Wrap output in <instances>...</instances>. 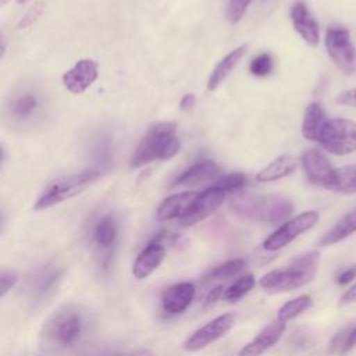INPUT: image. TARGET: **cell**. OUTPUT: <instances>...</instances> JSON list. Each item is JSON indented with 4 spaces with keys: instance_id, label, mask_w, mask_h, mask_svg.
<instances>
[{
    "instance_id": "cell-16",
    "label": "cell",
    "mask_w": 356,
    "mask_h": 356,
    "mask_svg": "<svg viewBox=\"0 0 356 356\" xmlns=\"http://www.w3.org/2000/svg\"><path fill=\"white\" fill-rule=\"evenodd\" d=\"M302 165L306 172L307 179L320 186H325L328 179L332 175L334 168L331 167L330 161L325 159V156L317 150V149H309L302 156Z\"/></svg>"
},
{
    "instance_id": "cell-33",
    "label": "cell",
    "mask_w": 356,
    "mask_h": 356,
    "mask_svg": "<svg viewBox=\"0 0 356 356\" xmlns=\"http://www.w3.org/2000/svg\"><path fill=\"white\" fill-rule=\"evenodd\" d=\"M250 0H229L227 6V19L232 24L238 22L245 14Z\"/></svg>"
},
{
    "instance_id": "cell-18",
    "label": "cell",
    "mask_w": 356,
    "mask_h": 356,
    "mask_svg": "<svg viewBox=\"0 0 356 356\" xmlns=\"http://www.w3.org/2000/svg\"><path fill=\"white\" fill-rule=\"evenodd\" d=\"M291 19L295 31L309 46H317L320 42V32L316 19L309 13L303 3H296L291 10Z\"/></svg>"
},
{
    "instance_id": "cell-11",
    "label": "cell",
    "mask_w": 356,
    "mask_h": 356,
    "mask_svg": "<svg viewBox=\"0 0 356 356\" xmlns=\"http://www.w3.org/2000/svg\"><path fill=\"white\" fill-rule=\"evenodd\" d=\"M234 323L235 316L232 313H225L213 318L186 338L184 342V349L188 352H197L204 349L206 346L222 338L232 328Z\"/></svg>"
},
{
    "instance_id": "cell-7",
    "label": "cell",
    "mask_w": 356,
    "mask_h": 356,
    "mask_svg": "<svg viewBox=\"0 0 356 356\" xmlns=\"http://www.w3.org/2000/svg\"><path fill=\"white\" fill-rule=\"evenodd\" d=\"M318 221V213L314 210L303 211L289 220H286L281 227H278L271 235H268L264 242L263 248L267 252H275L286 245H289L295 238L302 235L303 232L313 228Z\"/></svg>"
},
{
    "instance_id": "cell-25",
    "label": "cell",
    "mask_w": 356,
    "mask_h": 356,
    "mask_svg": "<svg viewBox=\"0 0 356 356\" xmlns=\"http://www.w3.org/2000/svg\"><path fill=\"white\" fill-rule=\"evenodd\" d=\"M324 188L339 193H356V164L334 168Z\"/></svg>"
},
{
    "instance_id": "cell-14",
    "label": "cell",
    "mask_w": 356,
    "mask_h": 356,
    "mask_svg": "<svg viewBox=\"0 0 356 356\" xmlns=\"http://www.w3.org/2000/svg\"><path fill=\"white\" fill-rule=\"evenodd\" d=\"M285 328L286 323L280 321L277 318L275 321L266 325L261 331H259L256 337L239 350L238 356H261L266 350H268L281 339V337L285 332Z\"/></svg>"
},
{
    "instance_id": "cell-21",
    "label": "cell",
    "mask_w": 356,
    "mask_h": 356,
    "mask_svg": "<svg viewBox=\"0 0 356 356\" xmlns=\"http://www.w3.org/2000/svg\"><path fill=\"white\" fill-rule=\"evenodd\" d=\"M117 221L113 216L107 214L97 220V222L93 227L92 238L95 245L102 249L103 252H110V249L115 245L117 241Z\"/></svg>"
},
{
    "instance_id": "cell-39",
    "label": "cell",
    "mask_w": 356,
    "mask_h": 356,
    "mask_svg": "<svg viewBox=\"0 0 356 356\" xmlns=\"http://www.w3.org/2000/svg\"><path fill=\"white\" fill-rule=\"evenodd\" d=\"M353 300H356V284H355L352 288H349V289L342 295L341 303H349V302H353Z\"/></svg>"
},
{
    "instance_id": "cell-42",
    "label": "cell",
    "mask_w": 356,
    "mask_h": 356,
    "mask_svg": "<svg viewBox=\"0 0 356 356\" xmlns=\"http://www.w3.org/2000/svg\"><path fill=\"white\" fill-rule=\"evenodd\" d=\"M6 1H7V0H1V3H3V4H4V3H6Z\"/></svg>"
},
{
    "instance_id": "cell-28",
    "label": "cell",
    "mask_w": 356,
    "mask_h": 356,
    "mask_svg": "<svg viewBox=\"0 0 356 356\" xmlns=\"http://www.w3.org/2000/svg\"><path fill=\"white\" fill-rule=\"evenodd\" d=\"M356 348V323L342 327L330 341V352L335 355H345Z\"/></svg>"
},
{
    "instance_id": "cell-10",
    "label": "cell",
    "mask_w": 356,
    "mask_h": 356,
    "mask_svg": "<svg viewBox=\"0 0 356 356\" xmlns=\"http://www.w3.org/2000/svg\"><path fill=\"white\" fill-rule=\"evenodd\" d=\"M224 199H225V192L214 185L197 193L196 197L189 204V207L182 214V217L179 218L181 225L192 227L203 221L222 204Z\"/></svg>"
},
{
    "instance_id": "cell-17",
    "label": "cell",
    "mask_w": 356,
    "mask_h": 356,
    "mask_svg": "<svg viewBox=\"0 0 356 356\" xmlns=\"http://www.w3.org/2000/svg\"><path fill=\"white\" fill-rule=\"evenodd\" d=\"M165 257V248L161 243L150 242L142 252L136 256L132 266V274L136 280H145L153 274Z\"/></svg>"
},
{
    "instance_id": "cell-29",
    "label": "cell",
    "mask_w": 356,
    "mask_h": 356,
    "mask_svg": "<svg viewBox=\"0 0 356 356\" xmlns=\"http://www.w3.org/2000/svg\"><path fill=\"white\" fill-rule=\"evenodd\" d=\"M313 306V299L309 295H300L289 302H286L285 305H282L278 310L277 318L280 321H289L293 320L295 317L300 316L302 313H305L306 310H309Z\"/></svg>"
},
{
    "instance_id": "cell-4",
    "label": "cell",
    "mask_w": 356,
    "mask_h": 356,
    "mask_svg": "<svg viewBox=\"0 0 356 356\" xmlns=\"http://www.w3.org/2000/svg\"><path fill=\"white\" fill-rule=\"evenodd\" d=\"M86 330V317L76 306L57 309L44 323L43 335L47 342L60 348L74 346Z\"/></svg>"
},
{
    "instance_id": "cell-12",
    "label": "cell",
    "mask_w": 356,
    "mask_h": 356,
    "mask_svg": "<svg viewBox=\"0 0 356 356\" xmlns=\"http://www.w3.org/2000/svg\"><path fill=\"white\" fill-rule=\"evenodd\" d=\"M64 274V268L54 264H46L36 270L29 281V296L32 302H43L54 293Z\"/></svg>"
},
{
    "instance_id": "cell-31",
    "label": "cell",
    "mask_w": 356,
    "mask_h": 356,
    "mask_svg": "<svg viewBox=\"0 0 356 356\" xmlns=\"http://www.w3.org/2000/svg\"><path fill=\"white\" fill-rule=\"evenodd\" d=\"M246 184V177L242 172H232V174H227L222 175L221 178H218L214 184V186L222 189L225 193L231 192V191H236L239 188H242Z\"/></svg>"
},
{
    "instance_id": "cell-9",
    "label": "cell",
    "mask_w": 356,
    "mask_h": 356,
    "mask_svg": "<svg viewBox=\"0 0 356 356\" xmlns=\"http://www.w3.org/2000/svg\"><path fill=\"white\" fill-rule=\"evenodd\" d=\"M43 106L42 96L31 89H22L13 93L6 106L7 117L13 124L25 125L32 124L39 117Z\"/></svg>"
},
{
    "instance_id": "cell-19",
    "label": "cell",
    "mask_w": 356,
    "mask_h": 356,
    "mask_svg": "<svg viewBox=\"0 0 356 356\" xmlns=\"http://www.w3.org/2000/svg\"><path fill=\"white\" fill-rule=\"evenodd\" d=\"M218 174V165L211 160H202L191 165L185 170L177 179L172 182V188L175 186H191L206 182L214 178Z\"/></svg>"
},
{
    "instance_id": "cell-38",
    "label": "cell",
    "mask_w": 356,
    "mask_h": 356,
    "mask_svg": "<svg viewBox=\"0 0 356 356\" xmlns=\"http://www.w3.org/2000/svg\"><path fill=\"white\" fill-rule=\"evenodd\" d=\"M195 102H196L195 95L188 93V95H185V96L181 99V108H182L184 111H188V110H191V108L195 106Z\"/></svg>"
},
{
    "instance_id": "cell-37",
    "label": "cell",
    "mask_w": 356,
    "mask_h": 356,
    "mask_svg": "<svg viewBox=\"0 0 356 356\" xmlns=\"http://www.w3.org/2000/svg\"><path fill=\"white\" fill-rule=\"evenodd\" d=\"M337 103L343 104V106L356 107V89H349V90L339 93V96L337 97Z\"/></svg>"
},
{
    "instance_id": "cell-30",
    "label": "cell",
    "mask_w": 356,
    "mask_h": 356,
    "mask_svg": "<svg viewBox=\"0 0 356 356\" xmlns=\"http://www.w3.org/2000/svg\"><path fill=\"white\" fill-rule=\"evenodd\" d=\"M256 285V280L252 274H245L243 277L238 278L234 284H231L225 292H224V300L229 303H235L239 299H242L245 295H248L253 286Z\"/></svg>"
},
{
    "instance_id": "cell-2",
    "label": "cell",
    "mask_w": 356,
    "mask_h": 356,
    "mask_svg": "<svg viewBox=\"0 0 356 356\" xmlns=\"http://www.w3.org/2000/svg\"><path fill=\"white\" fill-rule=\"evenodd\" d=\"M179 152V139L174 122L153 125L131 157V167L139 168L154 160H170Z\"/></svg>"
},
{
    "instance_id": "cell-35",
    "label": "cell",
    "mask_w": 356,
    "mask_h": 356,
    "mask_svg": "<svg viewBox=\"0 0 356 356\" xmlns=\"http://www.w3.org/2000/svg\"><path fill=\"white\" fill-rule=\"evenodd\" d=\"M224 292H225V289H224L222 285H217L216 288H213V289L207 293V296H206L204 307H206V309H207V307H211L217 300H220L221 298H224Z\"/></svg>"
},
{
    "instance_id": "cell-41",
    "label": "cell",
    "mask_w": 356,
    "mask_h": 356,
    "mask_svg": "<svg viewBox=\"0 0 356 356\" xmlns=\"http://www.w3.org/2000/svg\"><path fill=\"white\" fill-rule=\"evenodd\" d=\"M26 1H28V0H17L18 4H24V3H26Z\"/></svg>"
},
{
    "instance_id": "cell-36",
    "label": "cell",
    "mask_w": 356,
    "mask_h": 356,
    "mask_svg": "<svg viewBox=\"0 0 356 356\" xmlns=\"http://www.w3.org/2000/svg\"><path fill=\"white\" fill-rule=\"evenodd\" d=\"M353 278H356V266H350V267H346L345 270H342L337 275L335 281L338 285H346L350 281H353Z\"/></svg>"
},
{
    "instance_id": "cell-20",
    "label": "cell",
    "mask_w": 356,
    "mask_h": 356,
    "mask_svg": "<svg viewBox=\"0 0 356 356\" xmlns=\"http://www.w3.org/2000/svg\"><path fill=\"white\" fill-rule=\"evenodd\" d=\"M196 192H182L168 196L161 202L157 209V218L160 221H168L172 218H181L192 200L196 197Z\"/></svg>"
},
{
    "instance_id": "cell-22",
    "label": "cell",
    "mask_w": 356,
    "mask_h": 356,
    "mask_svg": "<svg viewBox=\"0 0 356 356\" xmlns=\"http://www.w3.org/2000/svg\"><path fill=\"white\" fill-rule=\"evenodd\" d=\"M245 53H246V46H239L235 50H232L231 53H228L222 60H220V63L214 67V70L211 71V74L209 76L207 89L209 90L217 89L220 86V83H222V81L238 65V63L242 60Z\"/></svg>"
},
{
    "instance_id": "cell-34",
    "label": "cell",
    "mask_w": 356,
    "mask_h": 356,
    "mask_svg": "<svg viewBox=\"0 0 356 356\" xmlns=\"http://www.w3.org/2000/svg\"><path fill=\"white\" fill-rule=\"evenodd\" d=\"M17 282H18L17 273L13 270L3 268L0 273V298L3 299L11 291V288L15 286Z\"/></svg>"
},
{
    "instance_id": "cell-40",
    "label": "cell",
    "mask_w": 356,
    "mask_h": 356,
    "mask_svg": "<svg viewBox=\"0 0 356 356\" xmlns=\"http://www.w3.org/2000/svg\"><path fill=\"white\" fill-rule=\"evenodd\" d=\"M125 356H156L150 349H138V350H135V352H132V353H129V355H125Z\"/></svg>"
},
{
    "instance_id": "cell-8",
    "label": "cell",
    "mask_w": 356,
    "mask_h": 356,
    "mask_svg": "<svg viewBox=\"0 0 356 356\" xmlns=\"http://www.w3.org/2000/svg\"><path fill=\"white\" fill-rule=\"evenodd\" d=\"M325 47L335 65L348 75L356 72V47L343 28H332L325 33Z\"/></svg>"
},
{
    "instance_id": "cell-6",
    "label": "cell",
    "mask_w": 356,
    "mask_h": 356,
    "mask_svg": "<svg viewBox=\"0 0 356 356\" xmlns=\"http://www.w3.org/2000/svg\"><path fill=\"white\" fill-rule=\"evenodd\" d=\"M328 153L343 156L356 150V121L331 118L323 125L318 140Z\"/></svg>"
},
{
    "instance_id": "cell-3",
    "label": "cell",
    "mask_w": 356,
    "mask_h": 356,
    "mask_svg": "<svg viewBox=\"0 0 356 356\" xmlns=\"http://www.w3.org/2000/svg\"><path fill=\"white\" fill-rule=\"evenodd\" d=\"M231 209L243 218L277 224L286 220L292 214L293 204L282 195H242L232 200Z\"/></svg>"
},
{
    "instance_id": "cell-23",
    "label": "cell",
    "mask_w": 356,
    "mask_h": 356,
    "mask_svg": "<svg viewBox=\"0 0 356 356\" xmlns=\"http://www.w3.org/2000/svg\"><path fill=\"white\" fill-rule=\"evenodd\" d=\"M296 164L298 161L292 154H282L273 160L270 164H267L264 168H261L257 172L256 179L259 182H271L281 179L289 175L296 168Z\"/></svg>"
},
{
    "instance_id": "cell-26",
    "label": "cell",
    "mask_w": 356,
    "mask_h": 356,
    "mask_svg": "<svg viewBox=\"0 0 356 356\" xmlns=\"http://www.w3.org/2000/svg\"><path fill=\"white\" fill-rule=\"evenodd\" d=\"M325 113L318 103H310L305 110L302 122V135L309 140H318L320 131L325 124Z\"/></svg>"
},
{
    "instance_id": "cell-13",
    "label": "cell",
    "mask_w": 356,
    "mask_h": 356,
    "mask_svg": "<svg viewBox=\"0 0 356 356\" xmlns=\"http://www.w3.org/2000/svg\"><path fill=\"white\" fill-rule=\"evenodd\" d=\"M99 76L97 63L90 58H82L63 74V85L74 95L83 93Z\"/></svg>"
},
{
    "instance_id": "cell-5",
    "label": "cell",
    "mask_w": 356,
    "mask_h": 356,
    "mask_svg": "<svg viewBox=\"0 0 356 356\" xmlns=\"http://www.w3.org/2000/svg\"><path fill=\"white\" fill-rule=\"evenodd\" d=\"M100 177L99 168H88L81 172L58 177L49 182L35 202V210H44L81 193L86 186Z\"/></svg>"
},
{
    "instance_id": "cell-24",
    "label": "cell",
    "mask_w": 356,
    "mask_h": 356,
    "mask_svg": "<svg viewBox=\"0 0 356 356\" xmlns=\"http://www.w3.org/2000/svg\"><path fill=\"white\" fill-rule=\"evenodd\" d=\"M356 232V207L345 214L330 231H327L318 241L320 246H330L338 243Z\"/></svg>"
},
{
    "instance_id": "cell-32",
    "label": "cell",
    "mask_w": 356,
    "mask_h": 356,
    "mask_svg": "<svg viewBox=\"0 0 356 356\" xmlns=\"http://www.w3.org/2000/svg\"><path fill=\"white\" fill-rule=\"evenodd\" d=\"M250 72L256 76H266L273 70V58L267 53H261L257 57H254L249 67Z\"/></svg>"
},
{
    "instance_id": "cell-1",
    "label": "cell",
    "mask_w": 356,
    "mask_h": 356,
    "mask_svg": "<svg viewBox=\"0 0 356 356\" xmlns=\"http://www.w3.org/2000/svg\"><path fill=\"white\" fill-rule=\"evenodd\" d=\"M320 253L310 250L296 256L285 268L271 270L260 278V286L270 293H281L307 285L317 274Z\"/></svg>"
},
{
    "instance_id": "cell-27",
    "label": "cell",
    "mask_w": 356,
    "mask_h": 356,
    "mask_svg": "<svg viewBox=\"0 0 356 356\" xmlns=\"http://www.w3.org/2000/svg\"><path fill=\"white\" fill-rule=\"evenodd\" d=\"M246 267L245 259H234L228 260L222 264H218L209 270L203 275V282H213V281H227L236 277L243 268Z\"/></svg>"
},
{
    "instance_id": "cell-15",
    "label": "cell",
    "mask_w": 356,
    "mask_h": 356,
    "mask_svg": "<svg viewBox=\"0 0 356 356\" xmlns=\"http://www.w3.org/2000/svg\"><path fill=\"white\" fill-rule=\"evenodd\" d=\"M196 288L192 282H179L168 286L161 293V307L168 314H179L185 312L193 298Z\"/></svg>"
}]
</instances>
